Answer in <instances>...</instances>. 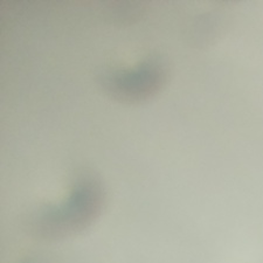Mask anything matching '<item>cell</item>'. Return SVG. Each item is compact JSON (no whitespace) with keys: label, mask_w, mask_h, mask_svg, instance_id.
Listing matches in <instances>:
<instances>
[{"label":"cell","mask_w":263,"mask_h":263,"mask_svg":"<svg viewBox=\"0 0 263 263\" xmlns=\"http://www.w3.org/2000/svg\"><path fill=\"white\" fill-rule=\"evenodd\" d=\"M105 187L94 173L76 177L65 200L34 210L26 220L32 236L45 241H58L86 231L102 214Z\"/></svg>","instance_id":"1"},{"label":"cell","mask_w":263,"mask_h":263,"mask_svg":"<svg viewBox=\"0 0 263 263\" xmlns=\"http://www.w3.org/2000/svg\"><path fill=\"white\" fill-rule=\"evenodd\" d=\"M168 63L159 54H151L129 68L107 67L97 74L102 91L120 103H144L162 91L168 79Z\"/></svg>","instance_id":"2"},{"label":"cell","mask_w":263,"mask_h":263,"mask_svg":"<svg viewBox=\"0 0 263 263\" xmlns=\"http://www.w3.org/2000/svg\"><path fill=\"white\" fill-rule=\"evenodd\" d=\"M146 11V4L137 2H118L109 5L111 18L121 24H133L141 19Z\"/></svg>","instance_id":"3"},{"label":"cell","mask_w":263,"mask_h":263,"mask_svg":"<svg viewBox=\"0 0 263 263\" xmlns=\"http://www.w3.org/2000/svg\"><path fill=\"white\" fill-rule=\"evenodd\" d=\"M20 263H52V261H50V258H48L47 256L34 255L25 258V260L21 261Z\"/></svg>","instance_id":"4"}]
</instances>
